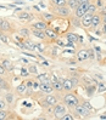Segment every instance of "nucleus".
Wrapping results in <instances>:
<instances>
[{
  "label": "nucleus",
  "instance_id": "nucleus-1",
  "mask_svg": "<svg viewBox=\"0 0 106 120\" xmlns=\"http://www.w3.org/2000/svg\"><path fill=\"white\" fill-rule=\"evenodd\" d=\"M56 95H57L59 97V100L63 103L67 107V109L69 110H72L77 104H79L81 103V100H82V97H79L78 95H77L76 92H73V91H69V92H56Z\"/></svg>",
  "mask_w": 106,
  "mask_h": 120
},
{
  "label": "nucleus",
  "instance_id": "nucleus-2",
  "mask_svg": "<svg viewBox=\"0 0 106 120\" xmlns=\"http://www.w3.org/2000/svg\"><path fill=\"white\" fill-rule=\"evenodd\" d=\"M49 11L53 12L54 15H56L60 18H69L73 15V11L71 10L67 5H65V6H53V5H50V10Z\"/></svg>",
  "mask_w": 106,
  "mask_h": 120
},
{
  "label": "nucleus",
  "instance_id": "nucleus-3",
  "mask_svg": "<svg viewBox=\"0 0 106 120\" xmlns=\"http://www.w3.org/2000/svg\"><path fill=\"white\" fill-rule=\"evenodd\" d=\"M72 112H73V116L74 118H84V119H88V118H90V115H91V110L90 109H88V108H86L83 104H77L76 107L72 109Z\"/></svg>",
  "mask_w": 106,
  "mask_h": 120
},
{
  "label": "nucleus",
  "instance_id": "nucleus-4",
  "mask_svg": "<svg viewBox=\"0 0 106 120\" xmlns=\"http://www.w3.org/2000/svg\"><path fill=\"white\" fill-rule=\"evenodd\" d=\"M67 113V107L62 102H57L53 107V115L55 119H60L63 114Z\"/></svg>",
  "mask_w": 106,
  "mask_h": 120
},
{
  "label": "nucleus",
  "instance_id": "nucleus-5",
  "mask_svg": "<svg viewBox=\"0 0 106 120\" xmlns=\"http://www.w3.org/2000/svg\"><path fill=\"white\" fill-rule=\"evenodd\" d=\"M101 23H102V16H101L99 12H96L95 15H93V19H91V26H90L91 29H89V30H90V32L96 30L98 28L101 26Z\"/></svg>",
  "mask_w": 106,
  "mask_h": 120
},
{
  "label": "nucleus",
  "instance_id": "nucleus-6",
  "mask_svg": "<svg viewBox=\"0 0 106 120\" xmlns=\"http://www.w3.org/2000/svg\"><path fill=\"white\" fill-rule=\"evenodd\" d=\"M89 4H90V3H82V4H79L78 8H77V9L73 11V15L77 16V17H79V18L83 17V16L87 13V11H88Z\"/></svg>",
  "mask_w": 106,
  "mask_h": 120
},
{
  "label": "nucleus",
  "instance_id": "nucleus-7",
  "mask_svg": "<svg viewBox=\"0 0 106 120\" xmlns=\"http://www.w3.org/2000/svg\"><path fill=\"white\" fill-rule=\"evenodd\" d=\"M39 17H40V19H43V21H45V22H48V23H51V22H55L56 19H57V16L56 15H54L53 12H50V11H43V12H39Z\"/></svg>",
  "mask_w": 106,
  "mask_h": 120
},
{
  "label": "nucleus",
  "instance_id": "nucleus-8",
  "mask_svg": "<svg viewBox=\"0 0 106 120\" xmlns=\"http://www.w3.org/2000/svg\"><path fill=\"white\" fill-rule=\"evenodd\" d=\"M4 100L6 101V103H8L9 108H13V104H15V101H16V95L13 94L11 90L5 91V94H4Z\"/></svg>",
  "mask_w": 106,
  "mask_h": 120
},
{
  "label": "nucleus",
  "instance_id": "nucleus-9",
  "mask_svg": "<svg viewBox=\"0 0 106 120\" xmlns=\"http://www.w3.org/2000/svg\"><path fill=\"white\" fill-rule=\"evenodd\" d=\"M34 15L32 12H29V11H27V10H24V11H21V12H18V15H17V18L20 19V21H24V22H32V21L34 19Z\"/></svg>",
  "mask_w": 106,
  "mask_h": 120
},
{
  "label": "nucleus",
  "instance_id": "nucleus-10",
  "mask_svg": "<svg viewBox=\"0 0 106 120\" xmlns=\"http://www.w3.org/2000/svg\"><path fill=\"white\" fill-rule=\"evenodd\" d=\"M91 19H93V15L90 13H86L83 17H81V22H82V28H84L86 30H88L90 26H91Z\"/></svg>",
  "mask_w": 106,
  "mask_h": 120
},
{
  "label": "nucleus",
  "instance_id": "nucleus-11",
  "mask_svg": "<svg viewBox=\"0 0 106 120\" xmlns=\"http://www.w3.org/2000/svg\"><path fill=\"white\" fill-rule=\"evenodd\" d=\"M77 61L78 62H84L89 60V52H88V49H81V50L77 52Z\"/></svg>",
  "mask_w": 106,
  "mask_h": 120
},
{
  "label": "nucleus",
  "instance_id": "nucleus-12",
  "mask_svg": "<svg viewBox=\"0 0 106 120\" xmlns=\"http://www.w3.org/2000/svg\"><path fill=\"white\" fill-rule=\"evenodd\" d=\"M43 100H44L45 102H48L50 105H55L56 103L60 101L59 97H57V95H53V94H45L44 97H43Z\"/></svg>",
  "mask_w": 106,
  "mask_h": 120
},
{
  "label": "nucleus",
  "instance_id": "nucleus-13",
  "mask_svg": "<svg viewBox=\"0 0 106 120\" xmlns=\"http://www.w3.org/2000/svg\"><path fill=\"white\" fill-rule=\"evenodd\" d=\"M62 86H63V92H69V91H73L76 87L73 85L72 80L69 79V78H65L62 81Z\"/></svg>",
  "mask_w": 106,
  "mask_h": 120
},
{
  "label": "nucleus",
  "instance_id": "nucleus-14",
  "mask_svg": "<svg viewBox=\"0 0 106 120\" xmlns=\"http://www.w3.org/2000/svg\"><path fill=\"white\" fill-rule=\"evenodd\" d=\"M63 79H65V78H59V80H56V81H53V82H51L53 89H54L55 92H59V94L63 92V86H62Z\"/></svg>",
  "mask_w": 106,
  "mask_h": 120
},
{
  "label": "nucleus",
  "instance_id": "nucleus-15",
  "mask_svg": "<svg viewBox=\"0 0 106 120\" xmlns=\"http://www.w3.org/2000/svg\"><path fill=\"white\" fill-rule=\"evenodd\" d=\"M48 27H49V23L43 21V19H39V21H37V22H34L29 26V28H37V29H41V30H45Z\"/></svg>",
  "mask_w": 106,
  "mask_h": 120
},
{
  "label": "nucleus",
  "instance_id": "nucleus-16",
  "mask_svg": "<svg viewBox=\"0 0 106 120\" xmlns=\"http://www.w3.org/2000/svg\"><path fill=\"white\" fill-rule=\"evenodd\" d=\"M37 80H38L40 84H51V78H50V74H48V73L38 74Z\"/></svg>",
  "mask_w": 106,
  "mask_h": 120
},
{
  "label": "nucleus",
  "instance_id": "nucleus-17",
  "mask_svg": "<svg viewBox=\"0 0 106 120\" xmlns=\"http://www.w3.org/2000/svg\"><path fill=\"white\" fill-rule=\"evenodd\" d=\"M31 30H32V35H34L35 38H39V39H41V40H45V39H46L45 30L37 29V28H31Z\"/></svg>",
  "mask_w": 106,
  "mask_h": 120
},
{
  "label": "nucleus",
  "instance_id": "nucleus-18",
  "mask_svg": "<svg viewBox=\"0 0 106 120\" xmlns=\"http://www.w3.org/2000/svg\"><path fill=\"white\" fill-rule=\"evenodd\" d=\"M11 28H12V26L10 23V21L5 19V18H1V21H0V29L5 33V32H10Z\"/></svg>",
  "mask_w": 106,
  "mask_h": 120
},
{
  "label": "nucleus",
  "instance_id": "nucleus-19",
  "mask_svg": "<svg viewBox=\"0 0 106 120\" xmlns=\"http://www.w3.org/2000/svg\"><path fill=\"white\" fill-rule=\"evenodd\" d=\"M45 34H46V38H49L51 41H56V40H57V38H59L57 33H56L54 29H51L50 27H48L46 29H45Z\"/></svg>",
  "mask_w": 106,
  "mask_h": 120
},
{
  "label": "nucleus",
  "instance_id": "nucleus-20",
  "mask_svg": "<svg viewBox=\"0 0 106 120\" xmlns=\"http://www.w3.org/2000/svg\"><path fill=\"white\" fill-rule=\"evenodd\" d=\"M18 34L22 35L24 39H28L32 35V30H31L29 27H21L20 29H18Z\"/></svg>",
  "mask_w": 106,
  "mask_h": 120
},
{
  "label": "nucleus",
  "instance_id": "nucleus-21",
  "mask_svg": "<svg viewBox=\"0 0 106 120\" xmlns=\"http://www.w3.org/2000/svg\"><path fill=\"white\" fill-rule=\"evenodd\" d=\"M0 89H1L3 91L11 90V85L9 84V81L4 78V75H0Z\"/></svg>",
  "mask_w": 106,
  "mask_h": 120
},
{
  "label": "nucleus",
  "instance_id": "nucleus-22",
  "mask_svg": "<svg viewBox=\"0 0 106 120\" xmlns=\"http://www.w3.org/2000/svg\"><path fill=\"white\" fill-rule=\"evenodd\" d=\"M68 19H69L71 24H72L74 28H82V22H81V18H79V17H77V16L72 15Z\"/></svg>",
  "mask_w": 106,
  "mask_h": 120
},
{
  "label": "nucleus",
  "instance_id": "nucleus-23",
  "mask_svg": "<svg viewBox=\"0 0 106 120\" xmlns=\"http://www.w3.org/2000/svg\"><path fill=\"white\" fill-rule=\"evenodd\" d=\"M63 37H65L66 40L72 41V43H74V44L79 41V35H77V34H74V33H66Z\"/></svg>",
  "mask_w": 106,
  "mask_h": 120
},
{
  "label": "nucleus",
  "instance_id": "nucleus-24",
  "mask_svg": "<svg viewBox=\"0 0 106 120\" xmlns=\"http://www.w3.org/2000/svg\"><path fill=\"white\" fill-rule=\"evenodd\" d=\"M40 91L44 94H51L54 89H53L51 84H40Z\"/></svg>",
  "mask_w": 106,
  "mask_h": 120
},
{
  "label": "nucleus",
  "instance_id": "nucleus-25",
  "mask_svg": "<svg viewBox=\"0 0 106 120\" xmlns=\"http://www.w3.org/2000/svg\"><path fill=\"white\" fill-rule=\"evenodd\" d=\"M1 63H3L4 68L6 69V72H12L13 68H15V67H13V64H12V62L9 61V60H3Z\"/></svg>",
  "mask_w": 106,
  "mask_h": 120
},
{
  "label": "nucleus",
  "instance_id": "nucleus-26",
  "mask_svg": "<svg viewBox=\"0 0 106 120\" xmlns=\"http://www.w3.org/2000/svg\"><path fill=\"white\" fill-rule=\"evenodd\" d=\"M26 89H27L26 82H21L18 86H16L15 92H16V94H18V95H23V94H26Z\"/></svg>",
  "mask_w": 106,
  "mask_h": 120
},
{
  "label": "nucleus",
  "instance_id": "nucleus-27",
  "mask_svg": "<svg viewBox=\"0 0 106 120\" xmlns=\"http://www.w3.org/2000/svg\"><path fill=\"white\" fill-rule=\"evenodd\" d=\"M67 6L72 11H74L79 6V1H78V0H67Z\"/></svg>",
  "mask_w": 106,
  "mask_h": 120
},
{
  "label": "nucleus",
  "instance_id": "nucleus-28",
  "mask_svg": "<svg viewBox=\"0 0 106 120\" xmlns=\"http://www.w3.org/2000/svg\"><path fill=\"white\" fill-rule=\"evenodd\" d=\"M49 4L53 6H65L67 5V0H49Z\"/></svg>",
  "mask_w": 106,
  "mask_h": 120
},
{
  "label": "nucleus",
  "instance_id": "nucleus-29",
  "mask_svg": "<svg viewBox=\"0 0 106 120\" xmlns=\"http://www.w3.org/2000/svg\"><path fill=\"white\" fill-rule=\"evenodd\" d=\"M98 10H99V9H98V6H96L94 3H91V1H90L89 8H88V11H87V12L90 13V15H95V13L98 12Z\"/></svg>",
  "mask_w": 106,
  "mask_h": 120
},
{
  "label": "nucleus",
  "instance_id": "nucleus-30",
  "mask_svg": "<svg viewBox=\"0 0 106 120\" xmlns=\"http://www.w3.org/2000/svg\"><path fill=\"white\" fill-rule=\"evenodd\" d=\"M96 87L98 86H95V85H87V87H86V92H87V95L88 96H91L94 94V91H96Z\"/></svg>",
  "mask_w": 106,
  "mask_h": 120
},
{
  "label": "nucleus",
  "instance_id": "nucleus-31",
  "mask_svg": "<svg viewBox=\"0 0 106 120\" xmlns=\"http://www.w3.org/2000/svg\"><path fill=\"white\" fill-rule=\"evenodd\" d=\"M9 116H10V110H6V109L0 110V120H5Z\"/></svg>",
  "mask_w": 106,
  "mask_h": 120
},
{
  "label": "nucleus",
  "instance_id": "nucleus-32",
  "mask_svg": "<svg viewBox=\"0 0 106 120\" xmlns=\"http://www.w3.org/2000/svg\"><path fill=\"white\" fill-rule=\"evenodd\" d=\"M28 68V72H29V74H34V75H38V68L37 66H34V64H31L29 67H27Z\"/></svg>",
  "mask_w": 106,
  "mask_h": 120
},
{
  "label": "nucleus",
  "instance_id": "nucleus-33",
  "mask_svg": "<svg viewBox=\"0 0 106 120\" xmlns=\"http://www.w3.org/2000/svg\"><path fill=\"white\" fill-rule=\"evenodd\" d=\"M57 55H59V46L55 45V46L51 47V57L56 58V57H57Z\"/></svg>",
  "mask_w": 106,
  "mask_h": 120
},
{
  "label": "nucleus",
  "instance_id": "nucleus-34",
  "mask_svg": "<svg viewBox=\"0 0 106 120\" xmlns=\"http://www.w3.org/2000/svg\"><path fill=\"white\" fill-rule=\"evenodd\" d=\"M73 119H74V116L72 113H66V114H63L60 118V120H73Z\"/></svg>",
  "mask_w": 106,
  "mask_h": 120
},
{
  "label": "nucleus",
  "instance_id": "nucleus-35",
  "mask_svg": "<svg viewBox=\"0 0 106 120\" xmlns=\"http://www.w3.org/2000/svg\"><path fill=\"white\" fill-rule=\"evenodd\" d=\"M81 104H83V105H84V107H86V108H88V109H90V110H93V107H91V104H90V103H89L88 101L83 100V98L81 100Z\"/></svg>",
  "mask_w": 106,
  "mask_h": 120
},
{
  "label": "nucleus",
  "instance_id": "nucleus-36",
  "mask_svg": "<svg viewBox=\"0 0 106 120\" xmlns=\"http://www.w3.org/2000/svg\"><path fill=\"white\" fill-rule=\"evenodd\" d=\"M9 105L8 103H6V101L4 100V98H0V110H3V109H6Z\"/></svg>",
  "mask_w": 106,
  "mask_h": 120
},
{
  "label": "nucleus",
  "instance_id": "nucleus-37",
  "mask_svg": "<svg viewBox=\"0 0 106 120\" xmlns=\"http://www.w3.org/2000/svg\"><path fill=\"white\" fill-rule=\"evenodd\" d=\"M10 37H9V35H6V34H3V37H1V40H0V41H3V43L4 44H9L10 43Z\"/></svg>",
  "mask_w": 106,
  "mask_h": 120
},
{
  "label": "nucleus",
  "instance_id": "nucleus-38",
  "mask_svg": "<svg viewBox=\"0 0 106 120\" xmlns=\"http://www.w3.org/2000/svg\"><path fill=\"white\" fill-rule=\"evenodd\" d=\"M96 86H98V92H104V91H106V86L104 85L102 82L96 84Z\"/></svg>",
  "mask_w": 106,
  "mask_h": 120
},
{
  "label": "nucleus",
  "instance_id": "nucleus-39",
  "mask_svg": "<svg viewBox=\"0 0 106 120\" xmlns=\"http://www.w3.org/2000/svg\"><path fill=\"white\" fill-rule=\"evenodd\" d=\"M88 52H89V60H95L96 58V55L94 53L93 49H88Z\"/></svg>",
  "mask_w": 106,
  "mask_h": 120
},
{
  "label": "nucleus",
  "instance_id": "nucleus-40",
  "mask_svg": "<svg viewBox=\"0 0 106 120\" xmlns=\"http://www.w3.org/2000/svg\"><path fill=\"white\" fill-rule=\"evenodd\" d=\"M21 75H22V76H28V75H29V72H28V68L23 67L22 69H21Z\"/></svg>",
  "mask_w": 106,
  "mask_h": 120
},
{
  "label": "nucleus",
  "instance_id": "nucleus-41",
  "mask_svg": "<svg viewBox=\"0 0 106 120\" xmlns=\"http://www.w3.org/2000/svg\"><path fill=\"white\" fill-rule=\"evenodd\" d=\"M40 90V82L39 81H33V91Z\"/></svg>",
  "mask_w": 106,
  "mask_h": 120
},
{
  "label": "nucleus",
  "instance_id": "nucleus-42",
  "mask_svg": "<svg viewBox=\"0 0 106 120\" xmlns=\"http://www.w3.org/2000/svg\"><path fill=\"white\" fill-rule=\"evenodd\" d=\"M35 50H38V51H39V52H41V53H44V52H45V49H44L43 46H41L40 44H38V45L35 44Z\"/></svg>",
  "mask_w": 106,
  "mask_h": 120
},
{
  "label": "nucleus",
  "instance_id": "nucleus-43",
  "mask_svg": "<svg viewBox=\"0 0 106 120\" xmlns=\"http://www.w3.org/2000/svg\"><path fill=\"white\" fill-rule=\"evenodd\" d=\"M5 73H6V69L4 68L3 63L0 62V75H5Z\"/></svg>",
  "mask_w": 106,
  "mask_h": 120
},
{
  "label": "nucleus",
  "instance_id": "nucleus-44",
  "mask_svg": "<svg viewBox=\"0 0 106 120\" xmlns=\"http://www.w3.org/2000/svg\"><path fill=\"white\" fill-rule=\"evenodd\" d=\"M95 5L98 6V9H100L101 6H104V0H96V3H95Z\"/></svg>",
  "mask_w": 106,
  "mask_h": 120
},
{
  "label": "nucleus",
  "instance_id": "nucleus-45",
  "mask_svg": "<svg viewBox=\"0 0 106 120\" xmlns=\"http://www.w3.org/2000/svg\"><path fill=\"white\" fill-rule=\"evenodd\" d=\"M100 30H101L102 34H106V24H105V23H101V26H100Z\"/></svg>",
  "mask_w": 106,
  "mask_h": 120
},
{
  "label": "nucleus",
  "instance_id": "nucleus-46",
  "mask_svg": "<svg viewBox=\"0 0 106 120\" xmlns=\"http://www.w3.org/2000/svg\"><path fill=\"white\" fill-rule=\"evenodd\" d=\"M13 3H15L16 5H24V0H13Z\"/></svg>",
  "mask_w": 106,
  "mask_h": 120
},
{
  "label": "nucleus",
  "instance_id": "nucleus-47",
  "mask_svg": "<svg viewBox=\"0 0 106 120\" xmlns=\"http://www.w3.org/2000/svg\"><path fill=\"white\" fill-rule=\"evenodd\" d=\"M33 9H34L35 11H38V12H40V8H39V5H34V6H33Z\"/></svg>",
  "mask_w": 106,
  "mask_h": 120
},
{
  "label": "nucleus",
  "instance_id": "nucleus-48",
  "mask_svg": "<svg viewBox=\"0 0 106 120\" xmlns=\"http://www.w3.org/2000/svg\"><path fill=\"white\" fill-rule=\"evenodd\" d=\"M79 1V4H82V3H90L91 0H78Z\"/></svg>",
  "mask_w": 106,
  "mask_h": 120
},
{
  "label": "nucleus",
  "instance_id": "nucleus-49",
  "mask_svg": "<svg viewBox=\"0 0 106 120\" xmlns=\"http://www.w3.org/2000/svg\"><path fill=\"white\" fill-rule=\"evenodd\" d=\"M95 76L98 78V79H100V80H102L104 78H102V75H100V74H95Z\"/></svg>",
  "mask_w": 106,
  "mask_h": 120
},
{
  "label": "nucleus",
  "instance_id": "nucleus-50",
  "mask_svg": "<svg viewBox=\"0 0 106 120\" xmlns=\"http://www.w3.org/2000/svg\"><path fill=\"white\" fill-rule=\"evenodd\" d=\"M102 23L106 24V13H105V15H102Z\"/></svg>",
  "mask_w": 106,
  "mask_h": 120
},
{
  "label": "nucleus",
  "instance_id": "nucleus-51",
  "mask_svg": "<svg viewBox=\"0 0 106 120\" xmlns=\"http://www.w3.org/2000/svg\"><path fill=\"white\" fill-rule=\"evenodd\" d=\"M21 61H22L23 63H26V64H28V63H29V62H28V60H26V58H21Z\"/></svg>",
  "mask_w": 106,
  "mask_h": 120
},
{
  "label": "nucleus",
  "instance_id": "nucleus-52",
  "mask_svg": "<svg viewBox=\"0 0 106 120\" xmlns=\"http://www.w3.org/2000/svg\"><path fill=\"white\" fill-rule=\"evenodd\" d=\"M94 50H95L96 52H100V47H99V46H95V47H94Z\"/></svg>",
  "mask_w": 106,
  "mask_h": 120
},
{
  "label": "nucleus",
  "instance_id": "nucleus-53",
  "mask_svg": "<svg viewBox=\"0 0 106 120\" xmlns=\"http://www.w3.org/2000/svg\"><path fill=\"white\" fill-rule=\"evenodd\" d=\"M3 34H4V32L0 29V40H1V37H3Z\"/></svg>",
  "mask_w": 106,
  "mask_h": 120
},
{
  "label": "nucleus",
  "instance_id": "nucleus-54",
  "mask_svg": "<svg viewBox=\"0 0 106 120\" xmlns=\"http://www.w3.org/2000/svg\"><path fill=\"white\" fill-rule=\"evenodd\" d=\"M100 119H106V114H104V115H101V116H100Z\"/></svg>",
  "mask_w": 106,
  "mask_h": 120
},
{
  "label": "nucleus",
  "instance_id": "nucleus-55",
  "mask_svg": "<svg viewBox=\"0 0 106 120\" xmlns=\"http://www.w3.org/2000/svg\"><path fill=\"white\" fill-rule=\"evenodd\" d=\"M29 1H32V0H29Z\"/></svg>",
  "mask_w": 106,
  "mask_h": 120
}]
</instances>
